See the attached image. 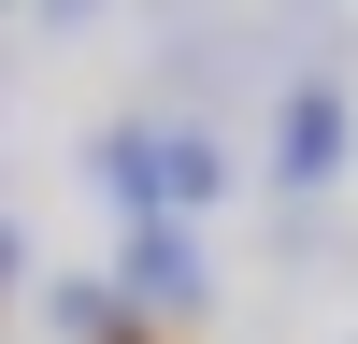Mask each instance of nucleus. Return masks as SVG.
Returning <instances> with one entry per match:
<instances>
[{
    "instance_id": "f257e3e1",
    "label": "nucleus",
    "mask_w": 358,
    "mask_h": 344,
    "mask_svg": "<svg viewBox=\"0 0 358 344\" xmlns=\"http://www.w3.org/2000/svg\"><path fill=\"white\" fill-rule=\"evenodd\" d=\"M229 129L215 115H101V143H86V187L115 201V229L129 215H215L229 201Z\"/></svg>"
},
{
    "instance_id": "f03ea898",
    "label": "nucleus",
    "mask_w": 358,
    "mask_h": 344,
    "mask_svg": "<svg viewBox=\"0 0 358 344\" xmlns=\"http://www.w3.org/2000/svg\"><path fill=\"white\" fill-rule=\"evenodd\" d=\"M358 158V101H344V72L330 57H301V72L273 86V129H258V172H273L287 201H315L330 172Z\"/></svg>"
},
{
    "instance_id": "7ed1b4c3",
    "label": "nucleus",
    "mask_w": 358,
    "mask_h": 344,
    "mask_svg": "<svg viewBox=\"0 0 358 344\" xmlns=\"http://www.w3.org/2000/svg\"><path fill=\"white\" fill-rule=\"evenodd\" d=\"M115 301H129L143 330L215 301V244H201V215H129V229H115Z\"/></svg>"
},
{
    "instance_id": "20e7f679",
    "label": "nucleus",
    "mask_w": 358,
    "mask_h": 344,
    "mask_svg": "<svg viewBox=\"0 0 358 344\" xmlns=\"http://www.w3.org/2000/svg\"><path fill=\"white\" fill-rule=\"evenodd\" d=\"M43 330H57V344H115V330H129L115 273H57V287H43Z\"/></svg>"
},
{
    "instance_id": "39448f33",
    "label": "nucleus",
    "mask_w": 358,
    "mask_h": 344,
    "mask_svg": "<svg viewBox=\"0 0 358 344\" xmlns=\"http://www.w3.org/2000/svg\"><path fill=\"white\" fill-rule=\"evenodd\" d=\"M15 287H29V229L0 215V344H15Z\"/></svg>"
},
{
    "instance_id": "423d86ee",
    "label": "nucleus",
    "mask_w": 358,
    "mask_h": 344,
    "mask_svg": "<svg viewBox=\"0 0 358 344\" xmlns=\"http://www.w3.org/2000/svg\"><path fill=\"white\" fill-rule=\"evenodd\" d=\"M29 15H43V29H101V0H29Z\"/></svg>"
},
{
    "instance_id": "0eeeda50",
    "label": "nucleus",
    "mask_w": 358,
    "mask_h": 344,
    "mask_svg": "<svg viewBox=\"0 0 358 344\" xmlns=\"http://www.w3.org/2000/svg\"><path fill=\"white\" fill-rule=\"evenodd\" d=\"M115 344H172V330H143V315H129V330H115Z\"/></svg>"
},
{
    "instance_id": "6e6552de",
    "label": "nucleus",
    "mask_w": 358,
    "mask_h": 344,
    "mask_svg": "<svg viewBox=\"0 0 358 344\" xmlns=\"http://www.w3.org/2000/svg\"><path fill=\"white\" fill-rule=\"evenodd\" d=\"M0 15H15V0H0Z\"/></svg>"
}]
</instances>
